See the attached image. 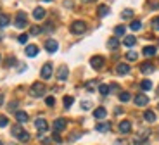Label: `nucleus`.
I'll use <instances>...</instances> for the list:
<instances>
[{"mask_svg":"<svg viewBox=\"0 0 159 145\" xmlns=\"http://www.w3.org/2000/svg\"><path fill=\"white\" fill-rule=\"evenodd\" d=\"M54 142H57V143H61V137H59V133H56V131H54Z\"/></svg>","mask_w":159,"mask_h":145,"instance_id":"obj_41","label":"nucleus"},{"mask_svg":"<svg viewBox=\"0 0 159 145\" xmlns=\"http://www.w3.org/2000/svg\"><path fill=\"white\" fill-rule=\"evenodd\" d=\"M68 76H69V69H68V67H66V66L59 67V71H57V79H59V81H66Z\"/></svg>","mask_w":159,"mask_h":145,"instance_id":"obj_11","label":"nucleus"},{"mask_svg":"<svg viewBox=\"0 0 159 145\" xmlns=\"http://www.w3.org/2000/svg\"><path fill=\"white\" fill-rule=\"evenodd\" d=\"M45 50H47L48 54H56V52L59 50V43H57L56 40H47V42H45Z\"/></svg>","mask_w":159,"mask_h":145,"instance_id":"obj_4","label":"nucleus"},{"mask_svg":"<svg viewBox=\"0 0 159 145\" xmlns=\"http://www.w3.org/2000/svg\"><path fill=\"white\" fill-rule=\"evenodd\" d=\"M107 116V111L104 109V107H97L95 111H93V118L95 119H104Z\"/></svg>","mask_w":159,"mask_h":145,"instance_id":"obj_14","label":"nucleus"},{"mask_svg":"<svg viewBox=\"0 0 159 145\" xmlns=\"http://www.w3.org/2000/svg\"><path fill=\"white\" fill-rule=\"evenodd\" d=\"M123 43L126 45V47H133V45L137 43V38H135V36H131V35H128V36H125Z\"/></svg>","mask_w":159,"mask_h":145,"instance_id":"obj_21","label":"nucleus"},{"mask_svg":"<svg viewBox=\"0 0 159 145\" xmlns=\"http://www.w3.org/2000/svg\"><path fill=\"white\" fill-rule=\"evenodd\" d=\"M40 76H42V79H48L52 76V64L47 62L43 67H42V71H40Z\"/></svg>","mask_w":159,"mask_h":145,"instance_id":"obj_9","label":"nucleus"},{"mask_svg":"<svg viewBox=\"0 0 159 145\" xmlns=\"http://www.w3.org/2000/svg\"><path fill=\"white\" fill-rule=\"evenodd\" d=\"M137 57H139V54H137V52H133V50H130L126 54V59L128 61H137Z\"/></svg>","mask_w":159,"mask_h":145,"instance_id":"obj_33","label":"nucleus"},{"mask_svg":"<svg viewBox=\"0 0 159 145\" xmlns=\"http://www.w3.org/2000/svg\"><path fill=\"white\" fill-rule=\"evenodd\" d=\"M157 95H159V88H157Z\"/></svg>","mask_w":159,"mask_h":145,"instance_id":"obj_47","label":"nucleus"},{"mask_svg":"<svg viewBox=\"0 0 159 145\" xmlns=\"http://www.w3.org/2000/svg\"><path fill=\"white\" fill-rule=\"evenodd\" d=\"M0 145H4V143H2V142H0Z\"/></svg>","mask_w":159,"mask_h":145,"instance_id":"obj_48","label":"nucleus"},{"mask_svg":"<svg viewBox=\"0 0 159 145\" xmlns=\"http://www.w3.org/2000/svg\"><path fill=\"white\" fill-rule=\"evenodd\" d=\"M73 102H75V98L73 97H69V95L68 97H64V107H66V109H69V107L73 106Z\"/></svg>","mask_w":159,"mask_h":145,"instance_id":"obj_30","label":"nucleus"},{"mask_svg":"<svg viewBox=\"0 0 159 145\" xmlns=\"http://www.w3.org/2000/svg\"><path fill=\"white\" fill-rule=\"evenodd\" d=\"M0 59H2V55H0Z\"/></svg>","mask_w":159,"mask_h":145,"instance_id":"obj_49","label":"nucleus"},{"mask_svg":"<svg viewBox=\"0 0 159 145\" xmlns=\"http://www.w3.org/2000/svg\"><path fill=\"white\" fill-rule=\"evenodd\" d=\"M30 95L31 97H43L45 95V85L43 83H33L31 88H30Z\"/></svg>","mask_w":159,"mask_h":145,"instance_id":"obj_2","label":"nucleus"},{"mask_svg":"<svg viewBox=\"0 0 159 145\" xmlns=\"http://www.w3.org/2000/svg\"><path fill=\"white\" fill-rule=\"evenodd\" d=\"M111 12V9L107 7V5H99V9H97V14H99L100 17H106Z\"/></svg>","mask_w":159,"mask_h":145,"instance_id":"obj_20","label":"nucleus"},{"mask_svg":"<svg viewBox=\"0 0 159 145\" xmlns=\"http://www.w3.org/2000/svg\"><path fill=\"white\" fill-rule=\"evenodd\" d=\"M17 42H19V43H23V45H24V43L28 42V35H26V33H23V35H19V38H17Z\"/></svg>","mask_w":159,"mask_h":145,"instance_id":"obj_36","label":"nucleus"},{"mask_svg":"<svg viewBox=\"0 0 159 145\" xmlns=\"http://www.w3.org/2000/svg\"><path fill=\"white\" fill-rule=\"evenodd\" d=\"M26 23H28V17H26V14H24V12H19V14L16 16V21H14L16 28H26Z\"/></svg>","mask_w":159,"mask_h":145,"instance_id":"obj_6","label":"nucleus"},{"mask_svg":"<svg viewBox=\"0 0 159 145\" xmlns=\"http://www.w3.org/2000/svg\"><path fill=\"white\" fill-rule=\"evenodd\" d=\"M16 119H17L19 123H26V121L30 119V116L24 112V111H17V112H16Z\"/></svg>","mask_w":159,"mask_h":145,"instance_id":"obj_19","label":"nucleus"},{"mask_svg":"<svg viewBox=\"0 0 159 145\" xmlns=\"http://www.w3.org/2000/svg\"><path fill=\"white\" fill-rule=\"evenodd\" d=\"M26 55L28 57H36L38 55V47L36 45H28L26 47Z\"/></svg>","mask_w":159,"mask_h":145,"instance_id":"obj_16","label":"nucleus"},{"mask_svg":"<svg viewBox=\"0 0 159 145\" xmlns=\"http://www.w3.org/2000/svg\"><path fill=\"white\" fill-rule=\"evenodd\" d=\"M130 29L131 31H140V29H142V23H140V21H133V23L130 24Z\"/></svg>","mask_w":159,"mask_h":145,"instance_id":"obj_28","label":"nucleus"},{"mask_svg":"<svg viewBox=\"0 0 159 145\" xmlns=\"http://www.w3.org/2000/svg\"><path fill=\"white\" fill-rule=\"evenodd\" d=\"M33 17H35L36 21L43 19V17H45V9H42V7H36L35 11H33Z\"/></svg>","mask_w":159,"mask_h":145,"instance_id":"obj_17","label":"nucleus"},{"mask_svg":"<svg viewBox=\"0 0 159 145\" xmlns=\"http://www.w3.org/2000/svg\"><path fill=\"white\" fill-rule=\"evenodd\" d=\"M112 145H130V142L125 140V138H118V140H116Z\"/></svg>","mask_w":159,"mask_h":145,"instance_id":"obj_35","label":"nucleus"},{"mask_svg":"<svg viewBox=\"0 0 159 145\" xmlns=\"http://www.w3.org/2000/svg\"><path fill=\"white\" fill-rule=\"evenodd\" d=\"M12 137L17 138V140H21V142H28L30 140V133L24 131L21 125H14V128H12Z\"/></svg>","mask_w":159,"mask_h":145,"instance_id":"obj_1","label":"nucleus"},{"mask_svg":"<svg viewBox=\"0 0 159 145\" xmlns=\"http://www.w3.org/2000/svg\"><path fill=\"white\" fill-rule=\"evenodd\" d=\"M133 102H135V106L143 107V106H147V104H149V97H147V95H143V93H139L135 98H133Z\"/></svg>","mask_w":159,"mask_h":145,"instance_id":"obj_7","label":"nucleus"},{"mask_svg":"<svg viewBox=\"0 0 159 145\" xmlns=\"http://www.w3.org/2000/svg\"><path fill=\"white\" fill-rule=\"evenodd\" d=\"M140 88H142L143 92H149L152 88V81H149V79H143V81H140Z\"/></svg>","mask_w":159,"mask_h":145,"instance_id":"obj_24","label":"nucleus"},{"mask_svg":"<svg viewBox=\"0 0 159 145\" xmlns=\"http://www.w3.org/2000/svg\"><path fill=\"white\" fill-rule=\"evenodd\" d=\"M35 128L38 129L40 135H42L43 131H47V129H48V125H47V121H45L43 118H36L35 119Z\"/></svg>","mask_w":159,"mask_h":145,"instance_id":"obj_5","label":"nucleus"},{"mask_svg":"<svg viewBox=\"0 0 159 145\" xmlns=\"http://www.w3.org/2000/svg\"><path fill=\"white\" fill-rule=\"evenodd\" d=\"M143 55H145V57H152V55L156 54V47H143Z\"/></svg>","mask_w":159,"mask_h":145,"instance_id":"obj_26","label":"nucleus"},{"mask_svg":"<svg viewBox=\"0 0 159 145\" xmlns=\"http://www.w3.org/2000/svg\"><path fill=\"white\" fill-rule=\"evenodd\" d=\"M97 131H100V133H106V131H109L111 129V123H99V125L95 126Z\"/></svg>","mask_w":159,"mask_h":145,"instance_id":"obj_18","label":"nucleus"},{"mask_svg":"<svg viewBox=\"0 0 159 145\" xmlns=\"http://www.w3.org/2000/svg\"><path fill=\"white\" fill-rule=\"evenodd\" d=\"M66 125H68V121H66L64 118H57L56 121H54V131H56V133L62 131V129L66 128Z\"/></svg>","mask_w":159,"mask_h":145,"instance_id":"obj_8","label":"nucleus"},{"mask_svg":"<svg viewBox=\"0 0 159 145\" xmlns=\"http://www.w3.org/2000/svg\"><path fill=\"white\" fill-rule=\"evenodd\" d=\"M130 97H131V95L128 93V92H121V93H119V100H121V102H128Z\"/></svg>","mask_w":159,"mask_h":145,"instance_id":"obj_31","label":"nucleus"},{"mask_svg":"<svg viewBox=\"0 0 159 145\" xmlns=\"http://www.w3.org/2000/svg\"><path fill=\"white\" fill-rule=\"evenodd\" d=\"M16 107H17V102H11V104H9V109H16Z\"/></svg>","mask_w":159,"mask_h":145,"instance_id":"obj_43","label":"nucleus"},{"mask_svg":"<svg viewBox=\"0 0 159 145\" xmlns=\"http://www.w3.org/2000/svg\"><path fill=\"white\" fill-rule=\"evenodd\" d=\"M40 33H42L40 26H33V28H31V35H40Z\"/></svg>","mask_w":159,"mask_h":145,"instance_id":"obj_38","label":"nucleus"},{"mask_svg":"<svg viewBox=\"0 0 159 145\" xmlns=\"http://www.w3.org/2000/svg\"><path fill=\"white\" fill-rule=\"evenodd\" d=\"M140 71H142L143 75H151L152 71H154V64L152 62H143L142 66H140Z\"/></svg>","mask_w":159,"mask_h":145,"instance_id":"obj_15","label":"nucleus"},{"mask_svg":"<svg viewBox=\"0 0 159 145\" xmlns=\"http://www.w3.org/2000/svg\"><path fill=\"white\" fill-rule=\"evenodd\" d=\"M118 129L121 131V133H130L131 131V123L130 121H121L118 126Z\"/></svg>","mask_w":159,"mask_h":145,"instance_id":"obj_13","label":"nucleus"},{"mask_svg":"<svg viewBox=\"0 0 159 145\" xmlns=\"http://www.w3.org/2000/svg\"><path fill=\"white\" fill-rule=\"evenodd\" d=\"M85 2H95V0H85Z\"/></svg>","mask_w":159,"mask_h":145,"instance_id":"obj_45","label":"nucleus"},{"mask_svg":"<svg viewBox=\"0 0 159 145\" xmlns=\"http://www.w3.org/2000/svg\"><path fill=\"white\" fill-rule=\"evenodd\" d=\"M2 104H4V95L0 93V106H2Z\"/></svg>","mask_w":159,"mask_h":145,"instance_id":"obj_44","label":"nucleus"},{"mask_svg":"<svg viewBox=\"0 0 159 145\" xmlns=\"http://www.w3.org/2000/svg\"><path fill=\"white\" fill-rule=\"evenodd\" d=\"M131 16H133V11H131V9H125L123 14H121V17H123V19H130Z\"/></svg>","mask_w":159,"mask_h":145,"instance_id":"obj_32","label":"nucleus"},{"mask_svg":"<svg viewBox=\"0 0 159 145\" xmlns=\"http://www.w3.org/2000/svg\"><path fill=\"white\" fill-rule=\"evenodd\" d=\"M90 66L93 67V69H100V67L104 66V59L100 57V55H95V57L90 59Z\"/></svg>","mask_w":159,"mask_h":145,"instance_id":"obj_10","label":"nucleus"},{"mask_svg":"<svg viewBox=\"0 0 159 145\" xmlns=\"http://www.w3.org/2000/svg\"><path fill=\"white\" fill-rule=\"evenodd\" d=\"M9 23H11V19H9L7 14H0V28H5Z\"/></svg>","mask_w":159,"mask_h":145,"instance_id":"obj_27","label":"nucleus"},{"mask_svg":"<svg viewBox=\"0 0 159 145\" xmlns=\"http://www.w3.org/2000/svg\"><path fill=\"white\" fill-rule=\"evenodd\" d=\"M45 104H47L48 107H52L54 104H56V100H54V97H47V98H45Z\"/></svg>","mask_w":159,"mask_h":145,"instance_id":"obj_37","label":"nucleus"},{"mask_svg":"<svg viewBox=\"0 0 159 145\" xmlns=\"http://www.w3.org/2000/svg\"><path fill=\"white\" fill-rule=\"evenodd\" d=\"M143 118H145V121H147V123H154L156 121V112H154V111H145Z\"/></svg>","mask_w":159,"mask_h":145,"instance_id":"obj_22","label":"nucleus"},{"mask_svg":"<svg viewBox=\"0 0 159 145\" xmlns=\"http://www.w3.org/2000/svg\"><path fill=\"white\" fill-rule=\"evenodd\" d=\"M85 31H87V23L85 21H75L71 24V33H75V35H81Z\"/></svg>","mask_w":159,"mask_h":145,"instance_id":"obj_3","label":"nucleus"},{"mask_svg":"<svg viewBox=\"0 0 159 145\" xmlns=\"http://www.w3.org/2000/svg\"><path fill=\"white\" fill-rule=\"evenodd\" d=\"M109 92H111V86H109V85H106V83L99 85V93H100V95H104V97H106Z\"/></svg>","mask_w":159,"mask_h":145,"instance_id":"obj_23","label":"nucleus"},{"mask_svg":"<svg viewBox=\"0 0 159 145\" xmlns=\"http://www.w3.org/2000/svg\"><path fill=\"white\" fill-rule=\"evenodd\" d=\"M78 137H80V133H73L69 140H71V142H75V140H78Z\"/></svg>","mask_w":159,"mask_h":145,"instance_id":"obj_42","label":"nucleus"},{"mask_svg":"<svg viewBox=\"0 0 159 145\" xmlns=\"http://www.w3.org/2000/svg\"><path fill=\"white\" fill-rule=\"evenodd\" d=\"M7 125H9V119L5 116H0V128H5Z\"/></svg>","mask_w":159,"mask_h":145,"instance_id":"obj_34","label":"nucleus"},{"mask_svg":"<svg viewBox=\"0 0 159 145\" xmlns=\"http://www.w3.org/2000/svg\"><path fill=\"white\" fill-rule=\"evenodd\" d=\"M125 31H126V28H125V26H116L114 28V35L116 36H123Z\"/></svg>","mask_w":159,"mask_h":145,"instance_id":"obj_29","label":"nucleus"},{"mask_svg":"<svg viewBox=\"0 0 159 145\" xmlns=\"http://www.w3.org/2000/svg\"><path fill=\"white\" fill-rule=\"evenodd\" d=\"M43 2H52V0H43Z\"/></svg>","mask_w":159,"mask_h":145,"instance_id":"obj_46","label":"nucleus"},{"mask_svg":"<svg viewBox=\"0 0 159 145\" xmlns=\"http://www.w3.org/2000/svg\"><path fill=\"white\" fill-rule=\"evenodd\" d=\"M152 28H154V29H159V17H156V19L152 21Z\"/></svg>","mask_w":159,"mask_h":145,"instance_id":"obj_39","label":"nucleus"},{"mask_svg":"<svg viewBox=\"0 0 159 145\" xmlns=\"http://www.w3.org/2000/svg\"><path fill=\"white\" fill-rule=\"evenodd\" d=\"M116 73H118V75H121V76L128 75V73H130V66H128V64H125V62L118 64V66H116Z\"/></svg>","mask_w":159,"mask_h":145,"instance_id":"obj_12","label":"nucleus"},{"mask_svg":"<svg viewBox=\"0 0 159 145\" xmlns=\"http://www.w3.org/2000/svg\"><path fill=\"white\" fill-rule=\"evenodd\" d=\"M90 107H92V104H90V102H81V109L87 111V109H90Z\"/></svg>","mask_w":159,"mask_h":145,"instance_id":"obj_40","label":"nucleus"},{"mask_svg":"<svg viewBox=\"0 0 159 145\" xmlns=\"http://www.w3.org/2000/svg\"><path fill=\"white\" fill-rule=\"evenodd\" d=\"M107 47L111 48V50H118V47H119V42H118V38H111L107 42Z\"/></svg>","mask_w":159,"mask_h":145,"instance_id":"obj_25","label":"nucleus"}]
</instances>
